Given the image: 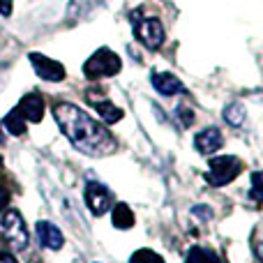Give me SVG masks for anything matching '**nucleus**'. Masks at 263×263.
I'll list each match as a JSON object with an SVG mask.
<instances>
[{"label": "nucleus", "mask_w": 263, "mask_h": 263, "mask_svg": "<svg viewBox=\"0 0 263 263\" xmlns=\"http://www.w3.org/2000/svg\"><path fill=\"white\" fill-rule=\"evenodd\" d=\"M53 118L58 127L63 129V134L81 153L90 155V157H104L116 150V139L111 136V132L79 106L69 104V102H58L53 106Z\"/></svg>", "instance_id": "f257e3e1"}, {"label": "nucleus", "mask_w": 263, "mask_h": 263, "mask_svg": "<svg viewBox=\"0 0 263 263\" xmlns=\"http://www.w3.org/2000/svg\"><path fill=\"white\" fill-rule=\"evenodd\" d=\"M123 63L120 58L114 53L111 49H100L88 58V63L83 65V74H86L90 81H100V79H106V77H116L120 72Z\"/></svg>", "instance_id": "f03ea898"}, {"label": "nucleus", "mask_w": 263, "mask_h": 263, "mask_svg": "<svg viewBox=\"0 0 263 263\" xmlns=\"http://www.w3.org/2000/svg\"><path fill=\"white\" fill-rule=\"evenodd\" d=\"M242 171V162L233 155H224V157H213L208 162V173H205V180L213 187H222L229 185L238 173Z\"/></svg>", "instance_id": "7ed1b4c3"}, {"label": "nucleus", "mask_w": 263, "mask_h": 263, "mask_svg": "<svg viewBox=\"0 0 263 263\" xmlns=\"http://www.w3.org/2000/svg\"><path fill=\"white\" fill-rule=\"evenodd\" d=\"M132 23H134V35L141 44H145L148 49H159L164 44V26L159 23V18H143L141 12H132Z\"/></svg>", "instance_id": "20e7f679"}, {"label": "nucleus", "mask_w": 263, "mask_h": 263, "mask_svg": "<svg viewBox=\"0 0 263 263\" xmlns=\"http://www.w3.org/2000/svg\"><path fill=\"white\" fill-rule=\"evenodd\" d=\"M0 227H3L7 240L14 245V250H26L28 247V231H26V222H23L21 213L18 210H7V213H0Z\"/></svg>", "instance_id": "39448f33"}, {"label": "nucleus", "mask_w": 263, "mask_h": 263, "mask_svg": "<svg viewBox=\"0 0 263 263\" xmlns=\"http://www.w3.org/2000/svg\"><path fill=\"white\" fill-rule=\"evenodd\" d=\"M83 199H86V205L90 208V213L95 215V217L104 215L106 210L111 208V203H114V194H111V192L106 190L102 182H97V180H90L86 185Z\"/></svg>", "instance_id": "423d86ee"}, {"label": "nucleus", "mask_w": 263, "mask_h": 263, "mask_svg": "<svg viewBox=\"0 0 263 263\" xmlns=\"http://www.w3.org/2000/svg\"><path fill=\"white\" fill-rule=\"evenodd\" d=\"M28 60L32 63V69L37 72V77L44 79V81L58 83V81H63V79H65V67L60 63H55V60L46 58V55L30 53V55H28Z\"/></svg>", "instance_id": "0eeeda50"}, {"label": "nucleus", "mask_w": 263, "mask_h": 263, "mask_svg": "<svg viewBox=\"0 0 263 263\" xmlns=\"http://www.w3.org/2000/svg\"><path fill=\"white\" fill-rule=\"evenodd\" d=\"M37 231V242H40L42 247H46V250H60V247L65 245V238L63 233H60V229L55 227V224L46 222V219H42V222H37L35 227Z\"/></svg>", "instance_id": "6e6552de"}, {"label": "nucleus", "mask_w": 263, "mask_h": 263, "mask_svg": "<svg viewBox=\"0 0 263 263\" xmlns=\"http://www.w3.org/2000/svg\"><path fill=\"white\" fill-rule=\"evenodd\" d=\"M86 97H88V102L92 104V109H95L97 114L102 116V120H104V123L114 125V123H118V120L123 118V109H118L116 104H111V102L106 100V97L97 95L95 90H88V92H86Z\"/></svg>", "instance_id": "1a4fd4ad"}, {"label": "nucleus", "mask_w": 263, "mask_h": 263, "mask_svg": "<svg viewBox=\"0 0 263 263\" xmlns=\"http://www.w3.org/2000/svg\"><path fill=\"white\" fill-rule=\"evenodd\" d=\"M222 143H224L222 132H219L217 127H205V129H201L199 134L194 136V148L199 150L201 155L217 153V150L222 148Z\"/></svg>", "instance_id": "9d476101"}, {"label": "nucleus", "mask_w": 263, "mask_h": 263, "mask_svg": "<svg viewBox=\"0 0 263 263\" xmlns=\"http://www.w3.org/2000/svg\"><path fill=\"white\" fill-rule=\"evenodd\" d=\"M150 83H153L155 90L162 92V95H166V97L178 95V92H185L182 81L171 72H155L153 77H150Z\"/></svg>", "instance_id": "9b49d317"}, {"label": "nucleus", "mask_w": 263, "mask_h": 263, "mask_svg": "<svg viewBox=\"0 0 263 263\" xmlns=\"http://www.w3.org/2000/svg\"><path fill=\"white\" fill-rule=\"evenodd\" d=\"M16 111L23 116V120H30V123H40L44 118V100L37 92H30L26 95L21 102H18Z\"/></svg>", "instance_id": "f8f14e48"}, {"label": "nucleus", "mask_w": 263, "mask_h": 263, "mask_svg": "<svg viewBox=\"0 0 263 263\" xmlns=\"http://www.w3.org/2000/svg\"><path fill=\"white\" fill-rule=\"evenodd\" d=\"M97 5H102V0H72V3H69V9H67V18L69 21H81V18H86L88 14L97 7Z\"/></svg>", "instance_id": "ddd939ff"}, {"label": "nucleus", "mask_w": 263, "mask_h": 263, "mask_svg": "<svg viewBox=\"0 0 263 263\" xmlns=\"http://www.w3.org/2000/svg\"><path fill=\"white\" fill-rule=\"evenodd\" d=\"M114 227L116 229H132L134 227V213L129 210L127 203L114 205Z\"/></svg>", "instance_id": "4468645a"}, {"label": "nucleus", "mask_w": 263, "mask_h": 263, "mask_svg": "<svg viewBox=\"0 0 263 263\" xmlns=\"http://www.w3.org/2000/svg\"><path fill=\"white\" fill-rule=\"evenodd\" d=\"M3 127L7 129L12 136H23V134H26V120H23V116L18 114L16 109H12L7 116H5Z\"/></svg>", "instance_id": "2eb2a0df"}, {"label": "nucleus", "mask_w": 263, "mask_h": 263, "mask_svg": "<svg viewBox=\"0 0 263 263\" xmlns=\"http://www.w3.org/2000/svg\"><path fill=\"white\" fill-rule=\"evenodd\" d=\"M224 120H227L231 127H240V125L245 123V106H242L240 102L229 104L227 109H224Z\"/></svg>", "instance_id": "dca6fc26"}, {"label": "nucleus", "mask_w": 263, "mask_h": 263, "mask_svg": "<svg viewBox=\"0 0 263 263\" xmlns=\"http://www.w3.org/2000/svg\"><path fill=\"white\" fill-rule=\"evenodd\" d=\"M185 263H222L217 254H213L210 250H203V247H192L187 252Z\"/></svg>", "instance_id": "f3484780"}, {"label": "nucleus", "mask_w": 263, "mask_h": 263, "mask_svg": "<svg viewBox=\"0 0 263 263\" xmlns=\"http://www.w3.org/2000/svg\"><path fill=\"white\" fill-rule=\"evenodd\" d=\"M129 263H166L157 252H150V250H139L132 254Z\"/></svg>", "instance_id": "a211bd4d"}, {"label": "nucleus", "mask_w": 263, "mask_h": 263, "mask_svg": "<svg viewBox=\"0 0 263 263\" xmlns=\"http://www.w3.org/2000/svg\"><path fill=\"white\" fill-rule=\"evenodd\" d=\"M176 118L180 120V125L182 127H190L192 123H194V111L190 109V106H185V104H180L176 109Z\"/></svg>", "instance_id": "6ab92c4d"}, {"label": "nucleus", "mask_w": 263, "mask_h": 263, "mask_svg": "<svg viewBox=\"0 0 263 263\" xmlns=\"http://www.w3.org/2000/svg\"><path fill=\"white\" fill-rule=\"evenodd\" d=\"M252 201H261V173L254 171L252 173V192H250Z\"/></svg>", "instance_id": "aec40b11"}, {"label": "nucleus", "mask_w": 263, "mask_h": 263, "mask_svg": "<svg viewBox=\"0 0 263 263\" xmlns=\"http://www.w3.org/2000/svg\"><path fill=\"white\" fill-rule=\"evenodd\" d=\"M192 215H196V217H199L201 222H205V219H210L213 210H210L208 205H194V208H192Z\"/></svg>", "instance_id": "412c9836"}, {"label": "nucleus", "mask_w": 263, "mask_h": 263, "mask_svg": "<svg viewBox=\"0 0 263 263\" xmlns=\"http://www.w3.org/2000/svg\"><path fill=\"white\" fill-rule=\"evenodd\" d=\"M9 196H12V192H9L7 187H5V182H0V213H3V210L7 208Z\"/></svg>", "instance_id": "4be33fe9"}, {"label": "nucleus", "mask_w": 263, "mask_h": 263, "mask_svg": "<svg viewBox=\"0 0 263 263\" xmlns=\"http://www.w3.org/2000/svg\"><path fill=\"white\" fill-rule=\"evenodd\" d=\"M0 14H3V16L12 14V0H0Z\"/></svg>", "instance_id": "5701e85b"}, {"label": "nucleus", "mask_w": 263, "mask_h": 263, "mask_svg": "<svg viewBox=\"0 0 263 263\" xmlns=\"http://www.w3.org/2000/svg\"><path fill=\"white\" fill-rule=\"evenodd\" d=\"M0 263H16L12 254H7V252H0Z\"/></svg>", "instance_id": "b1692460"}, {"label": "nucleus", "mask_w": 263, "mask_h": 263, "mask_svg": "<svg viewBox=\"0 0 263 263\" xmlns=\"http://www.w3.org/2000/svg\"><path fill=\"white\" fill-rule=\"evenodd\" d=\"M5 143V132H3V123H0V145Z\"/></svg>", "instance_id": "393cba45"}, {"label": "nucleus", "mask_w": 263, "mask_h": 263, "mask_svg": "<svg viewBox=\"0 0 263 263\" xmlns=\"http://www.w3.org/2000/svg\"><path fill=\"white\" fill-rule=\"evenodd\" d=\"M0 166H3V157H0Z\"/></svg>", "instance_id": "a878e982"}]
</instances>
